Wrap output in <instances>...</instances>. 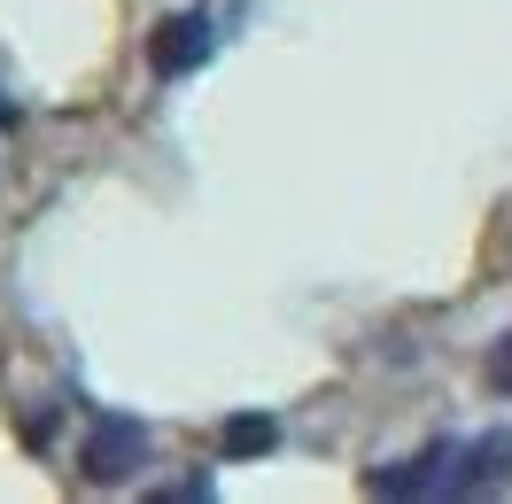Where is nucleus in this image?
<instances>
[{
    "mask_svg": "<svg viewBox=\"0 0 512 504\" xmlns=\"http://www.w3.org/2000/svg\"><path fill=\"white\" fill-rule=\"evenodd\" d=\"M489 388H505V396H512V334L489 349Z\"/></svg>",
    "mask_w": 512,
    "mask_h": 504,
    "instance_id": "5",
    "label": "nucleus"
},
{
    "mask_svg": "<svg viewBox=\"0 0 512 504\" xmlns=\"http://www.w3.org/2000/svg\"><path fill=\"white\" fill-rule=\"evenodd\" d=\"M140 450H148V435H140L132 419H101L94 442H86V473H94V481H132Z\"/></svg>",
    "mask_w": 512,
    "mask_h": 504,
    "instance_id": "3",
    "label": "nucleus"
},
{
    "mask_svg": "<svg viewBox=\"0 0 512 504\" xmlns=\"http://www.w3.org/2000/svg\"><path fill=\"white\" fill-rule=\"evenodd\" d=\"M264 442H272V419H233V427H225V450H233V458H241V450H264Z\"/></svg>",
    "mask_w": 512,
    "mask_h": 504,
    "instance_id": "4",
    "label": "nucleus"
},
{
    "mask_svg": "<svg viewBox=\"0 0 512 504\" xmlns=\"http://www.w3.org/2000/svg\"><path fill=\"white\" fill-rule=\"evenodd\" d=\"M512 473V435H443L396 458V466L365 473L373 497H481V489H505Z\"/></svg>",
    "mask_w": 512,
    "mask_h": 504,
    "instance_id": "1",
    "label": "nucleus"
},
{
    "mask_svg": "<svg viewBox=\"0 0 512 504\" xmlns=\"http://www.w3.org/2000/svg\"><path fill=\"white\" fill-rule=\"evenodd\" d=\"M0 125H8V101H0Z\"/></svg>",
    "mask_w": 512,
    "mask_h": 504,
    "instance_id": "6",
    "label": "nucleus"
},
{
    "mask_svg": "<svg viewBox=\"0 0 512 504\" xmlns=\"http://www.w3.org/2000/svg\"><path fill=\"white\" fill-rule=\"evenodd\" d=\"M218 16L210 8H187V16H163L156 39H148V63H156V78H187V70L210 63V47H218V32H210Z\"/></svg>",
    "mask_w": 512,
    "mask_h": 504,
    "instance_id": "2",
    "label": "nucleus"
}]
</instances>
